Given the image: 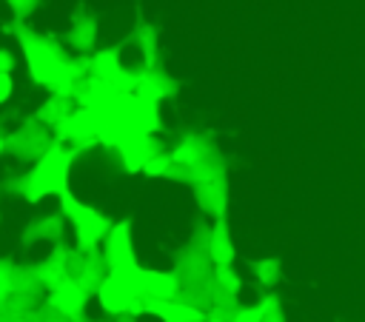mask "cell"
I'll return each instance as SVG.
<instances>
[{"label": "cell", "mask_w": 365, "mask_h": 322, "mask_svg": "<svg viewBox=\"0 0 365 322\" xmlns=\"http://www.w3.org/2000/svg\"><path fill=\"white\" fill-rule=\"evenodd\" d=\"M17 14H29L34 6H37V0H6Z\"/></svg>", "instance_id": "cell-18"}, {"label": "cell", "mask_w": 365, "mask_h": 322, "mask_svg": "<svg viewBox=\"0 0 365 322\" xmlns=\"http://www.w3.org/2000/svg\"><path fill=\"white\" fill-rule=\"evenodd\" d=\"M257 274L265 285H274L277 276H279V262L277 259H262V262H257Z\"/></svg>", "instance_id": "cell-15"}, {"label": "cell", "mask_w": 365, "mask_h": 322, "mask_svg": "<svg viewBox=\"0 0 365 322\" xmlns=\"http://www.w3.org/2000/svg\"><path fill=\"white\" fill-rule=\"evenodd\" d=\"M11 68H14V57H11V51L0 48V74H11Z\"/></svg>", "instance_id": "cell-19"}, {"label": "cell", "mask_w": 365, "mask_h": 322, "mask_svg": "<svg viewBox=\"0 0 365 322\" xmlns=\"http://www.w3.org/2000/svg\"><path fill=\"white\" fill-rule=\"evenodd\" d=\"M17 37L23 43V54H26V63H29V71L37 83H51L54 71L60 68V54L63 48L51 40V37H43V34H31L29 28H17Z\"/></svg>", "instance_id": "cell-2"}, {"label": "cell", "mask_w": 365, "mask_h": 322, "mask_svg": "<svg viewBox=\"0 0 365 322\" xmlns=\"http://www.w3.org/2000/svg\"><path fill=\"white\" fill-rule=\"evenodd\" d=\"M145 313H154L160 316L163 322H202V313L191 305H182V302H151L145 305Z\"/></svg>", "instance_id": "cell-6"}, {"label": "cell", "mask_w": 365, "mask_h": 322, "mask_svg": "<svg viewBox=\"0 0 365 322\" xmlns=\"http://www.w3.org/2000/svg\"><path fill=\"white\" fill-rule=\"evenodd\" d=\"M3 288H6V274L0 271V291H3Z\"/></svg>", "instance_id": "cell-20"}, {"label": "cell", "mask_w": 365, "mask_h": 322, "mask_svg": "<svg viewBox=\"0 0 365 322\" xmlns=\"http://www.w3.org/2000/svg\"><path fill=\"white\" fill-rule=\"evenodd\" d=\"M63 123H66V125H63L66 137H71L74 142H94V137H97V123H94V114H91L88 108H83V111H77V114H68Z\"/></svg>", "instance_id": "cell-7"}, {"label": "cell", "mask_w": 365, "mask_h": 322, "mask_svg": "<svg viewBox=\"0 0 365 322\" xmlns=\"http://www.w3.org/2000/svg\"><path fill=\"white\" fill-rule=\"evenodd\" d=\"M120 154H123L128 171H145V162L151 160L148 137H128V140L120 145Z\"/></svg>", "instance_id": "cell-10"}, {"label": "cell", "mask_w": 365, "mask_h": 322, "mask_svg": "<svg viewBox=\"0 0 365 322\" xmlns=\"http://www.w3.org/2000/svg\"><path fill=\"white\" fill-rule=\"evenodd\" d=\"M60 205H63V214H66V217L74 222V228H77L80 248H94L103 237H108V231H111L108 219H106L103 214H97L94 208L80 205L68 191L60 194Z\"/></svg>", "instance_id": "cell-3"}, {"label": "cell", "mask_w": 365, "mask_h": 322, "mask_svg": "<svg viewBox=\"0 0 365 322\" xmlns=\"http://www.w3.org/2000/svg\"><path fill=\"white\" fill-rule=\"evenodd\" d=\"M171 157H151L148 162H145V171L151 174V177H163V174H168V168H171Z\"/></svg>", "instance_id": "cell-16"}, {"label": "cell", "mask_w": 365, "mask_h": 322, "mask_svg": "<svg viewBox=\"0 0 365 322\" xmlns=\"http://www.w3.org/2000/svg\"><path fill=\"white\" fill-rule=\"evenodd\" d=\"M211 251H214V259H217L220 265H228V262H231V256H234L231 242H228V237H225V228H222V225H217V231H214Z\"/></svg>", "instance_id": "cell-13"}, {"label": "cell", "mask_w": 365, "mask_h": 322, "mask_svg": "<svg viewBox=\"0 0 365 322\" xmlns=\"http://www.w3.org/2000/svg\"><path fill=\"white\" fill-rule=\"evenodd\" d=\"M68 165H71V154H66L60 145H51L43 154V160L31 168V174L26 180V197L34 202V199H43L48 194H63Z\"/></svg>", "instance_id": "cell-1"}, {"label": "cell", "mask_w": 365, "mask_h": 322, "mask_svg": "<svg viewBox=\"0 0 365 322\" xmlns=\"http://www.w3.org/2000/svg\"><path fill=\"white\" fill-rule=\"evenodd\" d=\"M177 291V279L160 271H143V294L154 296V302H168Z\"/></svg>", "instance_id": "cell-9"}, {"label": "cell", "mask_w": 365, "mask_h": 322, "mask_svg": "<svg viewBox=\"0 0 365 322\" xmlns=\"http://www.w3.org/2000/svg\"><path fill=\"white\" fill-rule=\"evenodd\" d=\"M106 259H108L111 268L120 265V262H125V259H134V256H131L128 222H120V225H114V228L108 231V237H106Z\"/></svg>", "instance_id": "cell-5"}, {"label": "cell", "mask_w": 365, "mask_h": 322, "mask_svg": "<svg viewBox=\"0 0 365 322\" xmlns=\"http://www.w3.org/2000/svg\"><path fill=\"white\" fill-rule=\"evenodd\" d=\"M11 91H14V83H11V74H0V105L11 97Z\"/></svg>", "instance_id": "cell-17"}, {"label": "cell", "mask_w": 365, "mask_h": 322, "mask_svg": "<svg viewBox=\"0 0 365 322\" xmlns=\"http://www.w3.org/2000/svg\"><path fill=\"white\" fill-rule=\"evenodd\" d=\"M91 71H94V77H97L100 83L117 88V80L123 77V66H120V60H117V51H111V48L97 51V54L91 57Z\"/></svg>", "instance_id": "cell-8"}, {"label": "cell", "mask_w": 365, "mask_h": 322, "mask_svg": "<svg viewBox=\"0 0 365 322\" xmlns=\"http://www.w3.org/2000/svg\"><path fill=\"white\" fill-rule=\"evenodd\" d=\"M211 322H217V319H211Z\"/></svg>", "instance_id": "cell-22"}, {"label": "cell", "mask_w": 365, "mask_h": 322, "mask_svg": "<svg viewBox=\"0 0 365 322\" xmlns=\"http://www.w3.org/2000/svg\"><path fill=\"white\" fill-rule=\"evenodd\" d=\"M231 322H265V302H259L254 308H240Z\"/></svg>", "instance_id": "cell-14"}, {"label": "cell", "mask_w": 365, "mask_h": 322, "mask_svg": "<svg viewBox=\"0 0 365 322\" xmlns=\"http://www.w3.org/2000/svg\"><path fill=\"white\" fill-rule=\"evenodd\" d=\"M54 305L63 311V313H77L86 302V291L77 285V282H63L57 291H54Z\"/></svg>", "instance_id": "cell-11"}, {"label": "cell", "mask_w": 365, "mask_h": 322, "mask_svg": "<svg viewBox=\"0 0 365 322\" xmlns=\"http://www.w3.org/2000/svg\"><path fill=\"white\" fill-rule=\"evenodd\" d=\"M97 296H100V305H103L106 311H111V313L131 311L134 302H137V291H134L131 285H125L120 276H114V274H108V276L100 282Z\"/></svg>", "instance_id": "cell-4"}, {"label": "cell", "mask_w": 365, "mask_h": 322, "mask_svg": "<svg viewBox=\"0 0 365 322\" xmlns=\"http://www.w3.org/2000/svg\"><path fill=\"white\" fill-rule=\"evenodd\" d=\"M0 154H3V137H0Z\"/></svg>", "instance_id": "cell-21"}, {"label": "cell", "mask_w": 365, "mask_h": 322, "mask_svg": "<svg viewBox=\"0 0 365 322\" xmlns=\"http://www.w3.org/2000/svg\"><path fill=\"white\" fill-rule=\"evenodd\" d=\"M97 23H94V17H88V14H77L74 17V26H71V34H68V40H71V46L74 48H91L94 46V37H97Z\"/></svg>", "instance_id": "cell-12"}]
</instances>
